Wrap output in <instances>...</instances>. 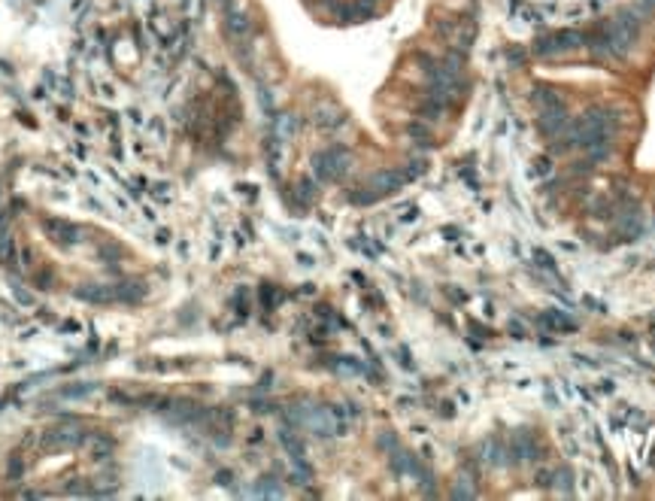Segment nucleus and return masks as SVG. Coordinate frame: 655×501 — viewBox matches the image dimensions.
I'll return each instance as SVG.
<instances>
[{
  "mask_svg": "<svg viewBox=\"0 0 655 501\" xmlns=\"http://www.w3.org/2000/svg\"><path fill=\"white\" fill-rule=\"evenodd\" d=\"M613 134H616V113H610V109H592V113H586L574 128H570V143L583 146L588 155L601 158V155L610 149Z\"/></svg>",
  "mask_w": 655,
  "mask_h": 501,
  "instance_id": "nucleus-1",
  "label": "nucleus"
},
{
  "mask_svg": "<svg viewBox=\"0 0 655 501\" xmlns=\"http://www.w3.org/2000/svg\"><path fill=\"white\" fill-rule=\"evenodd\" d=\"M349 167V155L343 149H325L316 155V173L322 179H334Z\"/></svg>",
  "mask_w": 655,
  "mask_h": 501,
  "instance_id": "nucleus-2",
  "label": "nucleus"
},
{
  "mask_svg": "<svg viewBox=\"0 0 655 501\" xmlns=\"http://www.w3.org/2000/svg\"><path fill=\"white\" fill-rule=\"evenodd\" d=\"M43 231L52 237L55 243H76L79 240V231L73 228L70 222H61V219H46L43 222Z\"/></svg>",
  "mask_w": 655,
  "mask_h": 501,
  "instance_id": "nucleus-3",
  "label": "nucleus"
},
{
  "mask_svg": "<svg viewBox=\"0 0 655 501\" xmlns=\"http://www.w3.org/2000/svg\"><path fill=\"white\" fill-rule=\"evenodd\" d=\"M79 441H82V432H76V428H52V432L43 437V446L58 450V446H76Z\"/></svg>",
  "mask_w": 655,
  "mask_h": 501,
  "instance_id": "nucleus-4",
  "label": "nucleus"
},
{
  "mask_svg": "<svg viewBox=\"0 0 655 501\" xmlns=\"http://www.w3.org/2000/svg\"><path fill=\"white\" fill-rule=\"evenodd\" d=\"M76 295L91 304H109V301H116V286H82L76 289Z\"/></svg>",
  "mask_w": 655,
  "mask_h": 501,
  "instance_id": "nucleus-5",
  "label": "nucleus"
},
{
  "mask_svg": "<svg viewBox=\"0 0 655 501\" xmlns=\"http://www.w3.org/2000/svg\"><path fill=\"white\" fill-rule=\"evenodd\" d=\"M401 186V173H380L373 182H371V188H373V195L371 198H376V195H382V191H394Z\"/></svg>",
  "mask_w": 655,
  "mask_h": 501,
  "instance_id": "nucleus-6",
  "label": "nucleus"
},
{
  "mask_svg": "<svg viewBox=\"0 0 655 501\" xmlns=\"http://www.w3.org/2000/svg\"><path fill=\"white\" fill-rule=\"evenodd\" d=\"M13 252H15L13 234H9V228H0V264H9V261H13Z\"/></svg>",
  "mask_w": 655,
  "mask_h": 501,
  "instance_id": "nucleus-7",
  "label": "nucleus"
},
{
  "mask_svg": "<svg viewBox=\"0 0 655 501\" xmlns=\"http://www.w3.org/2000/svg\"><path fill=\"white\" fill-rule=\"evenodd\" d=\"M22 474V459H13L9 462V477H18Z\"/></svg>",
  "mask_w": 655,
  "mask_h": 501,
  "instance_id": "nucleus-8",
  "label": "nucleus"
},
{
  "mask_svg": "<svg viewBox=\"0 0 655 501\" xmlns=\"http://www.w3.org/2000/svg\"><path fill=\"white\" fill-rule=\"evenodd\" d=\"M647 6H649V9H655V0H647Z\"/></svg>",
  "mask_w": 655,
  "mask_h": 501,
  "instance_id": "nucleus-9",
  "label": "nucleus"
}]
</instances>
